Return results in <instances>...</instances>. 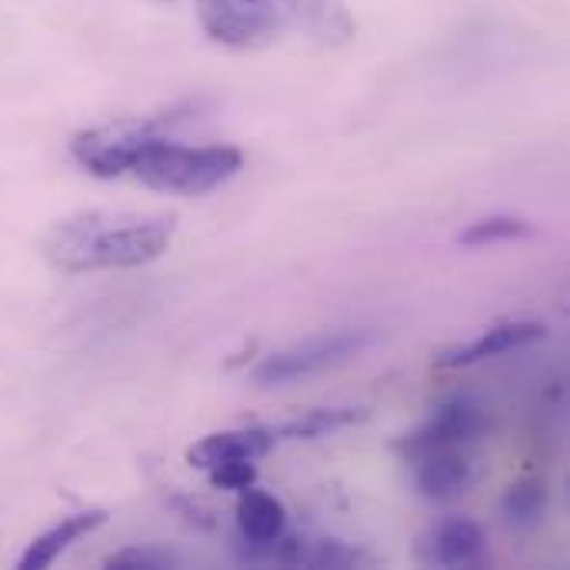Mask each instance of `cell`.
<instances>
[{
  "mask_svg": "<svg viewBox=\"0 0 570 570\" xmlns=\"http://www.w3.org/2000/svg\"><path fill=\"white\" fill-rule=\"evenodd\" d=\"M488 434V414L474 397H451L438 404V411L404 434L394 448L404 461H414L431 451H451V448H474Z\"/></svg>",
  "mask_w": 570,
  "mask_h": 570,
  "instance_id": "6",
  "label": "cell"
},
{
  "mask_svg": "<svg viewBox=\"0 0 570 570\" xmlns=\"http://www.w3.org/2000/svg\"><path fill=\"white\" fill-rule=\"evenodd\" d=\"M240 170H244V154L237 147H227V144L187 147V144H177L170 130H164L140 147L130 167V177L164 194L200 197V194L224 187Z\"/></svg>",
  "mask_w": 570,
  "mask_h": 570,
  "instance_id": "2",
  "label": "cell"
},
{
  "mask_svg": "<svg viewBox=\"0 0 570 570\" xmlns=\"http://www.w3.org/2000/svg\"><path fill=\"white\" fill-rule=\"evenodd\" d=\"M180 561L167 551H154V548H127L120 554H110L104 561V568L110 570H167L177 568Z\"/></svg>",
  "mask_w": 570,
  "mask_h": 570,
  "instance_id": "16",
  "label": "cell"
},
{
  "mask_svg": "<svg viewBox=\"0 0 570 570\" xmlns=\"http://www.w3.org/2000/svg\"><path fill=\"white\" fill-rule=\"evenodd\" d=\"M200 30L230 50H254L277 40L311 10L307 0H194Z\"/></svg>",
  "mask_w": 570,
  "mask_h": 570,
  "instance_id": "3",
  "label": "cell"
},
{
  "mask_svg": "<svg viewBox=\"0 0 570 570\" xmlns=\"http://www.w3.org/2000/svg\"><path fill=\"white\" fill-rule=\"evenodd\" d=\"M544 337H548V327L541 321L508 317V321L491 324L474 341L441 351L434 364L438 367H471V364H481L488 357H501V354H511V351H524V347H531V344H538Z\"/></svg>",
  "mask_w": 570,
  "mask_h": 570,
  "instance_id": "9",
  "label": "cell"
},
{
  "mask_svg": "<svg viewBox=\"0 0 570 570\" xmlns=\"http://www.w3.org/2000/svg\"><path fill=\"white\" fill-rule=\"evenodd\" d=\"M107 521V514L104 511H80V514H70V518H63L60 524H53L50 531H43V534H37L27 548H23V554L17 558V568L20 570H40V568H50L60 554H67L77 541H83L87 534H94L100 524Z\"/></svg>",
  "mask_w": 570,
  "mask_h": 570,
  "instance_id": "11",
  "label": "cell"
},
{
  "mask_svg": "<svg viewBox=\"0 0 570 570\" xmlns=\"http://www.w3.org/2000/svg\"><path fill=\"white\" fill-rule=\"evenodd\" d=\"M271 448H277V434L274 428H240V431H217L204 441H197L187 451V461L200 471H210L224 461H257L261 454H267Z\"/></svg>",
  "mask_w": 570,
  "mask_h": 570,
  "instance_id": "10",
  "label": "cell"
},
{
  "mask_svg": "<svg viewBox=\"0 0 570 570\" xmlns=\"http://www.w3.org/2000/svg\"><path fill=\"white\" fill-rule=\"evenodd\" d=\"M187 117H190V107H174V110H164L154 117H124V120H114L104 127L80 130L70 140V157L94 177H104V180L127 177L140 147L150 137L174 130V124H180Z\"/></svg>",
  "mask_w": 570,
  "mask_h": 570,
  "instance_id": "4",
  "label": "cell"
},
{
  "mask_svg": "<svg viewBox=\"0 0 570 570\" xmlns=\"http://www.w3.org/2000/svg\"><path fill=\"white\" fill-rule=\"evenodd\" d=\"M544 508H548V491L541 481H524V484H514L504 498V521L511 531H531L541 524L544 518Z\"/></svg>",
  "mask_w": 570,
  "mask_h": 570,
  "instance_id": "15",
  "label": "cell"
},
{
  "mask_svg": "<svg viewBox=\"0 0 570 570\" xmlns=\"http://www.w3.org/2000/svg\"><path fill=\"white\" fill-rule=\"evenodd\" d=\"M170 240L174 217L87 210L53 220L40 237V250L60 274H94L144 267L164 257Z\"/></svg>",
  "mask_w": 570,
  "mask_h": 570,
  "instance_id": "1",
  "label": "cell"
},
{
  "mask_svg": "<svg viewBox=\"0 0 570 570\" xmlns=\"http://www.w3.org/2000/svg\"><path fill=\"white\" fill-rule=\"evenodd\" d=\"M528 237H534V224L528 217H518V214H491V217H481L471 227H464L458 234V244L478 250V247H494V244L528 240Z\"/></svg>",
  "mask_w": 570,
  "mask_h": 570,
  "instance_id": "14",
  "label": "cell"
},
{
  "mask_svg": "<svg viewBox=\"0 0 570 570\" xmlns=\"http://www.w3.org/2000/svg\"><path fill=\"white\" fill-rule=\"evenodd\" d=\"M237 534L244 548H264L271 541H277L281 534H287V511L284 504L267 494V491H240L237 501Z\"/></svg>",
  "mask_w": 570,
  "mask_h": 570,
  "instance_id": "12",
  "label": "cell"
},
{
  "mask_svg": "<svg viewBox=\"0 0 570 570\" xmlns=\"http://www.w3.org/2000/svg\"><path fill=\"white\" fill-rule=\"evenodd\" d=\"M371 331L364 327H354V331H331V334H321V337H311L304 344H294V347H284V351H274L267 354L254 371H250V381L257 387H284V384H297V381H307L321 371H331L351 357H357L367 344H371Z\"/></svg>",
  "mask_w": 570,
  "mask_h": 570,
  "instance_id": "5",
  "label": "cell"
},
{
  "mask_svg": "<svg viewBox=\"0 0 570 570\" xmlns=\"http://www.w3.org/2000/svg\"><path fill=\"white\" fill-rule=\"evenodd\" d=\"M357 421H364V411H357V407H321V411H311L297 421L274 428V434H277V444L281 441H317V438L337 434Z\"/></svg>",
  "mask_w": 570,
  "mask_h": 570,
  "instance_id": "13",
  "label": "cell"
},
{
  "mask_svg": "<svg viewBox=\"0 0 570 570\" xmlns=\"http://www.w3.org/2000/svg\"><path fill=\"white\" fill-rule=\"evenodd\" d=\"M407 464L414 468L417 494L428 501H438V504H451V501L464 498L481 478V468H478V458L471 454V448L431 451Z\"/></svg>",
  "mask_w": 570,
  "mask_h": 570,
  "instance_id": "8",
  "label": "cell"
},
{
  "mask_svg": "<svg viewBox=\"0 0 570 570\" xmlns=\"http://www.w3.org/2000/svg\"><path fill=\"white\" fill-rule=\"evenodd\" d=\"M207 474H210V484H214V488H220V491H237V494L247 491V488H254V481H257L254 461H224V464L210 468Z\"/></svg>",
  "mask_w": 570,
  "mask_h": 570,
  "instance_id": "17",
  "label": "cell"
},
{
  "mask_svg": "<svg viewBox=\"0 0 570 570\" xmlns=\"http://www.w3.org/2000/svg\"><path fill=\"white\" fill-rule=\"evenodd\" d=\"M417 561L428 568H484L491 561V544L478 521L444 518L417 541Z\"/></svg>",
  "mask_w": 570,
  "mask_h": 570,
  "instance_id": "7",
  "label": "cell"
}]
</instances>
